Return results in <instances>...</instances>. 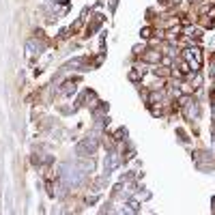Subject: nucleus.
I'll list each match as a JSON object with an SVG mask.
<instances>
[{
	"label": "nucleus",
	"mask_w": 215,
	"mask_h": 215,
	"mask_svg": "<svg viewBox=\"0 0 215 215\" xmlns=\"http://www.w3.org/2000/svg\"><path fill=\"white\" fill-rule=\"evenodd\" d=\"M159 58H161V52H157V49H146V54L142 56V60H146V63H157Z\"/></svg>",
	"instance_id": "f257e3e1"
},
{
	"label": "nucleus",
	"mask_w": 215,
	"mask_h": 215,
	"mask_svg": "<svg viewBox=\"0 0 215 215\" xmlns=\"http://www.w3.org/2000/svg\"><path fill=\"white\" fill-rule=\"evenodd\" d=\"M142 75V71H131V73H129V80H138Z\"/></svg>",
	"instance_id": "f03ea898"
},
{
	"label": "nucleus",
	"mask_w": 215,
	"mask_h": 215,
	"mask_svg": "<svg viewBox=\"0 0 215 215\" xmlns=\"http://www.w3.org/2000/svg\"><path fill=\"white\" fill-rule=\"evenodd\" d=\"M151 32H153L151 28H144V30H142V37H144V39H148V37H151Z\"/></svg>",
	"instance_id": "7ed1b4c3"
}]
</instances>
